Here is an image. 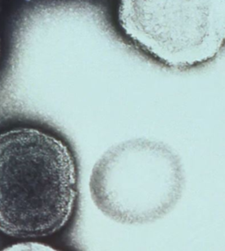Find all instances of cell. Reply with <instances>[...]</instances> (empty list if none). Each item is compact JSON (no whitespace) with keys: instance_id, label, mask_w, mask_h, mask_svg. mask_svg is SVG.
<instances>
[{"instance_id":"cell-1","label":"cell","mask_w":225,"mask_h":251,"mask_svg":"<svg viewBox=\"0 0 225 251\" xmlns=\"http://www.w3.org/2000/svg\"><path fill=\"white\" fill-rule=\"evenodd\" d=\"M78 199V164L65 140L35 126L0 131V234L32 242L58 234Z\"/></svg>"},{"instance_id":"cell-2","label":"cell","mask_w":225,"mask_h":251,"mask_svg":"<svg viewBox=\"0 0 225 251\" xmlns=\"http://www.w3.org/2000/svg\"><path fill=\"white\" fill-rule=\"evenodd\" d=\"M184 175L177 154L164 143L135 139L105 151L91 170L89 190L104 216L142 225L167 214L181 197Z\"/></svg>"},{"instance_id":"cell-3","label":"cell","mask_w":225,"mask_h":251,"mask_svg":"<svg viewBox=\"0 0 225 251\" xmlns=\"http://www.w3.org/2000/svg\"><path fill=\"white\" fill-rule=\"evenodd\" d=\"M121 29L163 65L187 69L225 46V0H119Z\"/></svg>"},{"instance_id":"cell-4","label":"cell","mask_w":225,"mask_h":251,"mask_svg":"<svg viewBox=\"0 0 225 251\" xmlns=\"http://www.w3.org/2000/svg\"><path fill=\"white\" fill-rule=\"evenodd\" d=\"M0 59H1V39H0Z\"/></svg>"}]
</instances>
